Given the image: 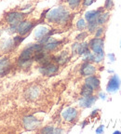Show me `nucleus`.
I'll return each instance as SVG.
<instances>
[{
  "label": "nucleus",
  "mask_w": 121,
  "mask_h": 134,
  "mask_svg": "<svg viewBox=\"0 0 121 134\" xmlns=\"http://www.w3.org/2000/svg\"><path fill=\"white\" fill-rule=\"evenodd\" d=\"M121 88V78L118 75L114 73L108 79L106 84V92L109 94H116Z\"/></svg>",
  "instance_id": "obj_3"
},
{
  "label": "nucleus",
  "mask_w": 121,
  "mask_h": 134,
  "mask_svg": "<svg viewBox=\"0 0 121 134\" xmlns=\"http://www.w3.org/2000/svg\"><path fill=\"white\" fill-rule=\"evenodd\" d=\"M89 47L94 55L105 56L104 53V37H92L90 39Z\"/></svg>",
  "instance_id": "obj_2"
},
{
  "label": "nucleus",
  "mask_w": 121,
  "mask_h": 134,
  "mask_svg": "<svg viewBox=\"0 0 121 134\" xmlns=\"http://www.w3.org/2000/svg\"><path fill=\"white\" fill-rule=\"evenodd\" d=\"M39 72L42 75L45 76H52L59 72V65L54 62H50L46 64H42L39 67Z\"/></svg>",
  "instance_id": "obj_4"
},
{
  "label": "nucleus",
  "mask_w": 121,
  "mask_h": 134,
  "mask_svg": "<svg viewBox=\"0 0 121 134\" xmlns=\"http://www.w3.org/2000/svg\"><path fill=\"white\" fill-rule=\"evenodd\" d=\"M115 7V3H114V0H105L104 5H103V8L107 11H111Z\"/></svg>",
  "instance_id": "obj_24"
},
{
  "label": "nucleus",
  "mask_w": 121,
  "mask_h": 134,
  "mask_svg": "<svg viewBox=\"0 0 121 134\" xmlns=\"http://www.w3.org/2000/svg\"><path fill=\"white\" fill-rule=\"evenodd\" d=\"M25 16L26 15L23 12H20V11H12V12H9L6 15V20L7 23L9 24L10 26H17L21 21L25 19Z\"/></svg>",
  "instance_id": "obj_5"
},
{
  "label": "nucleus",
  "mask_w": 121,
  "mask_h": 134,
  "mask_svg": "<svg viewBox=\"0 0 121 134\" xmlns=\"http://www.w3.org/2000/svg\"><path fill=\"white\" fill-rule=\"evenodd\" d=\"M111 17V12L110 11L104 10L102 13H101L99 15V17L97 18V23L99 25H102V26H104L109 21Z\"/></svg>",
  "instance_id": "obj_16"
},
{
  "label": "nucleus",
  "mask_w": 121,
  "mask_h": 134,
  "mask_svg": "<svg viewBox=\"0 0 121 134\" xmlns=\"http://www.w3.org/2000/svg\"><path fill=\"white\" fill-rule=\"evenodd\" d=\"M95 2H96V0H82L81 6H82V8H87L91 6L92 4H94Z\"/></svg>",
  "instance_id": "obj_27"
},
{
  "label": "nucleus",
  "mask_w": 121,
  "mask_h": 134,
  "mask_svg": "<svg viewBox=\"0 0 121 134\" xmlns=\"http://www.w3.org/2000/svg\"><path fill=\"white\" fill-rule=\"evenodd\" d=\"M35 26H36V23H33V21H27L24 19L17 25L16 32L19 34V36H26L35 28Z\"/></svg>",
  "instance_id": "obj_6"
},
{
  "label": "nucleus",
  "mask_w": 121,
  "mask_h": 134,
  "mask_svg": "<svg viewBox=\"0 0 121 134\" xmlns=\"http://www.w3.org/2000/svg\"><path fill=\"white\" fill-rule=\"evenodd\" d=\"M107 59H108V61L110 63H114L116 62V60H117V57H116V54L114 52H110L108 53V54L106 55Z\"/></svg>",
  "instance_id": "obj_28"
},
{
  "label": "nucleus",
  "mask_w": 121,
  "mask_h": 134,
  "mask_svg": "<svg viewBox=\"0 0 121 134\" xmlns=\"http://www.w3.org/2000/svg\"><path fill=\"white\" fill-rule=\"evenodd\" d=\"M62 44H63L62 40H58V39H55V38L50 37V40L43 45V49L48 53L53 52V51L58 49L60 48V46H62Z\"/></svg>",
  "instance_id": "obj_11"
},
{
  "label": "nucleus",
  "mask_w": 121,
  "mask_h": 134,
  "mask_svg": "<svg viewBox=\"0 0 121 134\" xmlns=\"http://www.w3.org/2000/svg\"><path fill=\"white\" fill-rule=\"evenodd\" d=\"M103 131H104V126L103 125L99 126L98 128L96 129V133H103Z\"/></svg>",
  "instance_id": "obj_29"
},
{
  "label": "nucleus",
  "mask_w": 121,
  "mask_h": 134,
  "mask_svg": "<svg viewBox=\"0 0 121 134\" xmlns=\"http://www.w3.org/2000/svg\"><path fill=\"white\" fill-rule=\"evenodd\" d=\"M98 26H99V24H98V23H97V21H89V23H87V32H88L89 34H93Z\"/></svg>",
  "instance_id": "obj_21"
},
{
  "label": "nucleus",
  "mask_w": 121,
  "mask_h": 134,
  "mask_svg": "<svg viewBox=\"0 0 121 134\" xmlns=\"http://www.w3.org/2000/svg\"><path fill=\"white\" fill-rule=\"evenodd\" d=\"M79 115V112L75 107H67L66 109L63 110V112L62 113V117L67 123H74L75 120L78 118Z\"/></svg>",
  "instance_id": "obj_7"
},
{
  "label": "nucleus",
  "mask_w": 121,
  "mask_h": 134,
  "mask_svg": "<svg viewBox=\"0 0 121 134\" xmlns=\"http://www.w3.org/2000/svg\"><path fill=\"white\" fill-rule=\"evenodd\" d=\"M120 48H121V39H120Z\"/></svg>",
  "instance_id": "obj_33"
},
{
  "label": "nucleus",
  "mask_w": 121,
  "mask_h": 134,
  "mask_svg": "<svg viewBox=\"0 0 121 134\" xmlns=\"http://www.w3.org/2000/svg\"><path fill=\"white\" fill-rule=\"evenodd\" d=\"M69 60V53L67 51H62L56 56H52V62L60 66V65H63L68 62Z\"/></svg>",
  "instance_id": "obj_14"
},
{
  "label": "nucleus",
  "mask_w": 121,
  "mask_h": 134,
  "mask_svg": "<svg viewBox=\"0 0 121 134\" xmlns=\"http://www.w3.org/2000/svg\"><path fill=\"white\" fill-rule=\"evenodd\" d=\"M97 70L98 69H97V67L95 66V64L93 63L84 62L79 68V74L84 77H87V76H90V75H96Z\"/></svg>",
  "instance_id": "obj_8"
},
{
  "label": "nucleus",
  "mask_w": 121,
  "mask_h": 134,
  "mask_svg": "<svg viewBox=\"0 0 121 134\" xmlns=\"http://www.w3.org/2000/svg\"><path fill=\"white\" fill-rule=\"evenodd\" d=\"M8 69V61L6 59H3L0 61V75H4L6 71Z\"/></svg>",
  "instance_id": "obj_22"
},
{
  "label": "nucleus",
  "mask_w": 121,
  "mask_h": 134,
  "mask_svg": "<svg viewBox=\"0 0 121 134\" xmlns=\"http://www.w3.org/2000/svg\"><path fill=\"white\" fill-rule=\"evenodd\" d=\"M0 35H1V31H0Z\"/></svg>",
  "instance_id": "obj_34"
},
{
  "label": "nucleus",
  "mask_w": 121,
  "mask_h": 134,
  "mask_svg": "<svg viewBox=\"0 0 121 134\" xmlns=\"http://www.w3.org/2000/svg\"><path fill=\"white\" fill-rule=\"evenodd\" d=\"M98 97H100L102 100H106L107 99V95H106V93L105 92H102V91H101L100 93H99V96Z\"/></svg>",
  "instance_id": "obj_30"
},
{
  "label": "nucleus",
  "mask_w": 121,
  "mask_h": 134,
  "mask_svg": "<svg viewBox=\"0 0 121 134\" xmlns=\"http://www.w3.org/2000/svg\"><path fill=\"white\" fill-rule=\"evenodd\" d=\"M108 73H110V74H114L115 72L113 71V70H108Z\"/></svg>",
  "instance_id": "obj_32"
},
{
  "label": "nucleus",
  "mask_w": 121,
  "mask_h": 134,
  "mask_svg": "<svg viewBox=\"0 0 121 134\" xmlns=\"http://www.w3.org/2000/svg\"><path fill=\"white\" fill-rule=\"evenodd\" d=\"M94 91L95 90L91 88L90 86H89L88 84L84 83V85L81 87V90H80V95L81 96H90V95L94 94Z\"/></svg>",
  "instance_id": "obj_19"
},
{
  "label": "nucleus",
  "mask_w": 121,
  "mask_h": 134,
  "mask_svg": "<svg viewBox=\"0 0 121 134\" xmlns=\"http://www.w3.org/2000/svg\"><path fill=\"white\" fill-rule=\"evenodd\" d=\"M75 28L79 32L81 31H85L87 30V21L84 18H80L76 21L75 23Z\"/></svg>",
  "instance_id": "obj_20"
},
{
  "label": "nucleus",
  "mask_w": 121,
  "mask_h": 134,
  "mask_svg": "<svg viewBox=\"0 0 121 134\" xmlns=\"http://www.w3.org/2000/svg\"><path fill=\"white\" fill-rule=\"evenodd\" d=\"M41 123V120H39L34 115H28L23 119V126L28 130H34L40 128Z\"/></svg>",
  "instance_id": "obj_9"
},
{
  "label": "nucleus",
  "mask_w": 121,
  "mask_h": 134,
  "mask_svg": "<svg viewBox=\"0 0 121 134\" xmlns=\"http://www.w3.org/2000/svg\"><path fill=\"white\" fill-rule=\"evenodd\" d=\"M98 100V96L96 95H90V96H81L78 100V106L81 108H90Z\"/></svg>",
  "instance_id": "obj_10"
},
{
  "label": "nucleus",
  "mask_w": 121,
  "mask_h": 134,
  "mask_svg": "<svg viewBox=\"0 0 121 134\" xmlns=\"http://www.w3.org/2000/svg\"><path fill=\"white\" fill-rule=\"evenodd\" d=\"M104 32H105V27H104V26L99 25L98 27H97V29L95 30V32L93 33L94 37H103Z\"/></svg>",
  "instance_id": "obj_23"
},
{
  "label": "nucleus",
  "mask_w": 121,
  "mask_h": 134,
  "mask_svg": "<svg viewBox=\"0 0 121 134\" xmlns=\"http://www.w3.org/2000/svg\"><path fill=\"white\" fill-rule=\"evenodd\" d=\"M40 88L37 86H32L31 88H29L26 91V97L28 100H35L40 96Z\"/></svg>",
  "instance_id": "obj_15"
},
{
  "label": "nucleus",
  "mask_w": 121,
  "mask_h": 134,
  "mask_svg": "<svg viewBox=\"0 0 121 134\" xmlns=\"http://www.w3.org/2000/svg\"><path fill=\"white\" fill-rule=\"evenodd\" d=\"M50 31V30L48 29V28L45 27V26H40L39 28H37V29L35 31V38H36L37 41H39L41 38H43L45 36H47Z\"/></svg>",
  "instance_id": "obj_17"
},
{
  "label": "nucleus",
  "mask_w": 121,
  "mask_h": 134,
  "mask_svg": "<svg viewBox=\"0 0 121 134\" xmlns=\"http://www.w3.org/2000/svg\"><path fill=\"white\" fill-rule=\"evenodd\" d=\"M54 128L53 126H47V127H44V128L40 130V132L42 133H48V134H50V133H53L54 132Z\"/></svg>",
  "instance_id": "obj_26"
},
{
  "label": "nucleus",
  "mask_w": 121,
  "mask_h": 134,
  "mask_svg": "<svg viewBox=\"0 0 121 134\" xmlns=\"http://www.w3.org/2000/svg\"><path fill=\"white\" fill-rule=\"evenodd\" d=\"M85 83L88 84L89 86L91 87L95 91L99 90L101 88V80L96 75H90V76H87V77L85 78Z\"/></svg>",
  "instance_id": "obj_13"
},
{
  "label": "nucleus",
  "mask_w": 121,
  "mask_h": 134,
  "mask_svg": "<svg viewBox=\"0 0 121 134\" xmlns=\"http://www.w3.org/2000/svg\"><path fill=\"white\" fill-rule=\"evenodd\" d=\"M113 133L114 134H121V130H115Z\"/></svg>",
  "instance_id": "obj_31"
},
{
  "label": "nucleus",
  "mask_w": 121,
  "mask_h": 134,
  "mask_svg": "<svg viewBox=\"0 0 121 134\" xmlns=\"http://www.w3.org/2000/svg\"><path fill=\"white\" fill-rule=\"evenodd\" d=\"M105 9L103 7H100V8H96V9H91V10H88L84 13V19L86 20L87 23L92 21H97V18L101 13H102Z\"/></svg>",
  "instance_id": "obj_12"
},
{
  "label": "nucleus",
  "mask_w": 121,
  "mask_h": 134,
  "mask_svg": "<svg viewBox=\"0 0 121 134\" xmlns=\"http://www.w3.org/2000/svg\"><path fill=\"white\" fill-rule=\"evenodd\" d=\"M63 2L67 4L70 10H77L81 6L82 0H63Z\"/></svg>",
  "instance_id": "obj_18"
},
{
  "label": "nucleus",
  "mask_w": 121,
  "mask_h": 134,
  "mask_svg": "<svg viewBox=\"0 0 121 134\" xmlns=\"http://www.w3.org/2000/svg\"><path fill=\"white\" fill-rule=\"evenodd\" d=\"M88 36H89V33L86 31V30H85V31H81L76 36H75V40H76V41H78V42L84 41L86 38L88 37Z\"/></svg>",
  "instance_id": "obj_25"
},
{
  "label": "nucleus",
  "mask_w": 121,
  "mask_h": 134,
  "mask_svg": "<svg viewBox=\"0 0 121 134\" xmlns=\"http://www.w3.org/2000/svg\"><path fill=\"white\" fill-rule=\"evenodd\" d=\"M71 19L72 14L70 12V9L63 5L48 9L45 18L48 23L57 26H65L67 23H70Z\"/></svg>",
  "instance_id": "obj_1"
}]
</instances>
